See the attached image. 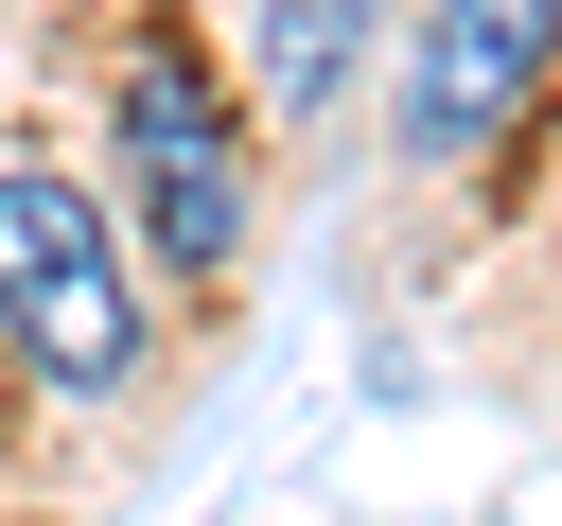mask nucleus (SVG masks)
<instances>
[{"mask_svg":"<svg viewBox=\"0 0 562 526\" xmlns=\"http://www.w3.org/2000/svg\"><path fill=\"white\" fill-rule=\"evenodd\" d=\"M351 35H369V0H263V105H281V123L334 105V88H351Z\"/></svg>","mask_w":562,"mask_h":526,"instance_id":"obj_4","label":"nucleus"},{"mask_svg":"<svg viewBox=\"0 0 562 526\" xmlns=\"http://www.w3.org/2000/svg\"><path fill=\"white\" fill-rule=\"evenodd\" d=\"M544 53H562V0H439L422 53H404V158H422V175L492 158V140L544 105Z\"/></svg>","mask_w":562,"mask_h":526,"instance_id":"obj_3","label":"nucleus"},{"mask_svg":"<svg viewBox=\"0 0 562 526\" xmlns=\"http://www.w3.org/2000/svg\"><path fill=\"white\" fill-rule=\"evenodd\" d=\"M0 333H18V368L70 386V403H105V386L140 368L123 228H105L70 175H35V158H0Z\"/></svg>","mask_w":562,"mask_h":526,"instance_id":"obj_1","label":"nucleus"},{"mask_svg":"<svg viewBox=\"0 0 562 526\" xmlns=\"http://www.w3.org/2000/svg\"><path fill=\"white\" fill-rule=\"evenodd\" d=\"M123 210H140V245L176 281H211L246 245V105L211 88L193 35H140L123 53Z\"/></svg>","mask_w":562,"mask_h":526,"instance_id":"obj_2","label":"nucleus"}]
</instances>
